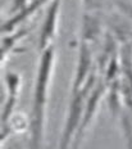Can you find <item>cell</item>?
I'll use <instances>...</instances> for the list:
<instances>
[{"label":"cell","instance_id":"cell-1","mask_svg":"<svg viewBox=\"0 0 132 149\" xmlns=\"http://www.w3.org/2000/svg\"><path fill=\"white\" fill-rule=\"evenodd\" d=\"M54 61H55V49L54 46H50L49 49L42 52L37 68V74H36L32 112H31V120H30V131H31L30 147H31V149H41L42 145L49 86H50L51 74H53Z\"/></svg>","mask_w":132,"mask_h":149},{"label":"cell","instance_id":"cell-2","mask_svg":"<svg viewBox=\"0 0 132 149\" xmlns=\"http://www.w3.org/2000/svg\"><path fill=\"white\" fill-rule=\"evenodd\" d=\"M5 100L3 105V114H1V134L3 140L7 136L8 127L10 125L12 113H13L14 105L17 103L18 93L21 86V77L18 73L8 72L5 74Z\"/></svg>","mask_w":132,"mask_h":149},{"label":"cell","instance_id":"cell-3","mask_svg":"<svg viewBox=\"0 0 132 149\" xmlns=\"http://www.w3.org/2000/svg\"><path fill=\"white\" fill-rule=\"evenodd\" d=\"M60 5H62V0H53L46 10L39 39V48L42 52L53 46V40L58 29V21H59Z\"/></svg>","mask_w":132,"mask_h":149},{"label":"cell","instance_id":"cell-4","mask_svg":"<svg viewBox=\"0 0 132 149\" xmlns=\"http://www.w3.org/2000/svg\"><path fill=\"white\" fill-rule=\"evenodd\" d=\"M49 0H30L28 4L24 7L21 12H18L17 14H13V17L9 18V19L3 24V32H10L14 27L17 26L19 22H23L26 18H28L30 15H32L41 5L46 4Z\"/></svg>","mask_w":132,"mask_h":149},{"label":"cell","instance_id":"cell-5","mask_svg":"<svg viewBox=\"0 0 132 149\" xmlns=\"http://www.w3.org/2000/svg\"><path fill=\"white\" fill-rule=\"evenodd\" d=\"M26 32H27L26 30H21V31H18L16 35H13L10 37H4V40H3V58H4V59H5V57L8 55L9 49L12 50V49L17 45L18 40L22 39L23 35H26Z\"/></svg>","mask_w":132,"mask_h":149},{"label":"cell","instance_id":"cell-6","mask_svg":"<svg viewBox=\"0 0 132 149\" xmlns=\"http://www.w3.org/2000/svg\"><path fill=\"white\" fill-rule=\"evenodd\" d=\"M84 1H86V3H87V1H88V0H84Z\"/></svg>","mask_w":132,"mask_h":149}]
</instances>
